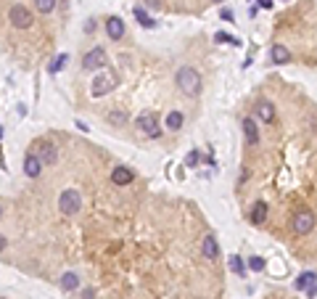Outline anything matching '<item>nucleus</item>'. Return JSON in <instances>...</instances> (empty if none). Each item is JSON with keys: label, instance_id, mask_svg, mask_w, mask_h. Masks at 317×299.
Wrapping results in <instances>:
<instances>
[{"label": "nucleus", "instance_id": "f257e3e1", "mask_svg": "<svg viewBox=\"0 0 317 299\" xmlns=\"http://www.w3.org/2000/svg\"><path fill=\"white\" fill-rule=\"evenodd\" d=\"M175 82L188 98H196L201 93V74L193 66H182L180 72L175 74Z\"/></svg>", "mask_w": 317, "mask_h": 299}, {"label": "nucleus", "instance_id": "f03ea898", "mask_svg": "<svg viewBox=\"0 0 317 299\" xmlns=\"http://www.w3.org/2000/svg\"><path fill=\"white\" fill-rule=\"evenodd\" d=\"M80 206H82V196L77 188H66L64 194L58 196V209H61V214H66V217H74V214L80 212Z\"/></svg>", "mask_w": 317, "mask_h": 299}, {"label": "nucleus", "instance_id": "7ed1b4c3", "mask_svg": "<svg viewBox=\"0 0 317 299\" xmlns=\"http://www.w3.org/2000/svg\"><path fill=\"white\" fill-rule=\"evenodd\" d=\"M29 154H35L43 164H56L58 162V149H56V143H50V141H35L32 149H29Z\"/></svg>", "mask_w": 317, "mask_h": 299}, {"label": "nucleus", "instance_id": "20e7f679", "mask_svg": "<svg viewBox=\"0 0 317 299\" xmlns=\"http://www.w3.org/2000/svg\"><path fill=\"white\" fill-rule=\"evenodd\" d=\"M8 21H11V27H16V29H29L35 24V19H32V11L27 8V5H11V11H8Z\"/></svg>", "mask_w": 317, "mask_h": 299}, {"label": "nucleus", "instance_id": "39448f33", "mask_svg": "<svg viewBox=\"0 0 317 299\" xmlns=\"http://www.w3.org/2000/svg\"><path fill=\"white\" fill-rule=\"evenodd\" d=\"M291 228H293V233H296V236H307V233H312V228H315V214H312V212H307V209L296 212V214H293Z\"/></svg>", "mask_w": 317, "mask_h": 299}, {"label": "nucleus", "instance_id": "423d86ee", "mask_svg": "<svg viewBox=\"0 0 317 299\" xmlns=\"http://www.w3.org/2000/svg\"><path fill=\"white\" fill-rule=\"evenodd\" d=\"M103 66H106V50L103 48H90L82 56V69H88V72H98V69H103Z\"/></svg>", "mask_w": 317, "mask_h": 299}, {"label": "nucleus", "instance_id": "0eeeda50", "mask_svg": "<svg viewBox=\"0 0 317 299\" xmlns=\"http://www.w3.org/2000/svg\"><path fill=\"white\" fill-rule=\"evenodd\" d=\"M137 127L143 130V135H148V138H159V117L153 111H143L140 117H137Z\"/></svg>", "mask_w": 317, "mask_h": 299}, {"label": "nucleus", "instance_id": "6e6552de", "mask_svg": "<svg viewBox=\"0 0 317 299\" xmlns=\"http://www.w3.org/2000/svg\"><path fill=\"white\" fill-rule=\"evenodd\" d=\"M114 88H117V80H114V77H109V74H100V77H95V80H92L90 93H92V98H100V96H109Z\"/></svg>", "mask_w": 317, "mask_h": 299}, {"label": "nucleus", "instance_id": "1a4fd4ad", "mask_svg": "<svg viewBox=\"0 0 317 299\" xmlns=\"http://www.w3.org/2000/svg\"><path fill=\"white\" fill-rule=\"evenodd\" d=\"M201 257H206V259H217L220 257V244H217V239H214L212 233L209 236H204V239H201Z\"/></svg>", "mask_w": 317, "mask_h": 299}, {"label": "nucleus", "instance_id": "9d476101", "mask_svg": "<svg viewBox=\"0 0 317 299\" xmlns=\"http://www.w3.org/2000/svg\"><path fill=\"white\" fill-rule=\"evenodd\" d=\"M267 212H270V206L267 201H254L251 204V209H249V220L254 222V225H265V220H267Z\"/></svg>", "mask_w": 317, "mask_h": 299}, {"label": "nucleus", "instance_id": "9b49d317", "mask_svg": "<svg viewBox=\"0 0 317 299\" xmlns=\"http://www.w3.org/2000/svg\"><path fill=\"white\" fill-rule=\"evenodd\" d=\"M254 114H257L259 122H265V125H270V122H275V106L270 101H259L257 109H254Z\"/></svg>", "mask_w": 317, "mask_h": 299}, {"label": "nucleus", "instance_id": "f8f14e48", "mask_svg": "<svg viewBox=\"0 0 317 299\" xmlns=\"http://www.w3.org/2000/svg\"><path fill=\"white\" fill-rule=\"evenodd\" d=\"M241 127H243V138H246V143H249V146H257V143H259V127H257V122H254L251 117H246Z\"/></svg>", "mask_w": 317, "mask_h": 299}, {"label": "nucleus", "instance_id": "ddd939ff", "mask_svg": "<svg viewBox=\"0 0 317 299\" xmlns=\"http://www.w3.org/2000/svg\"><path fill=\"white\" fill-rule=\"evenodd\" d=\"M24 175H27V178H40V175H43V162L35 154L24 156Z\"/></svg>", "mask_w": 317, "mask_h": 299}, {"label": "nucleus", "instance_id": "4468645a", "mask_svg": "<svg viewBox=\"0 0 317 299\" xmlns=\"http://www.w3.org/2000/svg\"><path fill=\"white\" fill-rule=\"evenodd\" d=\"M133 180H135V172L130 170V167H117V170L111 172V183H114V186H130Z\"/></svg>", "mask_w": 317, "mask_h": 299}, {"label": "nucleus", "instance_id": "2eb2a0df", "mask_svg": "<svg viewBox=\"0 0 317 299\" xmlns=\"http://www.w3.org/2000/svg\"><path fill=\"white\" fill-rule=\"evenodd\" d=\"M106 32H109L111 40H122V37H125V21H122L119 16H111L109 21H106Z\"/></svg>", "mask_w": 317, "mask_h": 299}, {"label": "nucleus", "instance_id": "dca6fc26", "mask_svg": "<svg viewBox=\"0 0 317 299\" xmlns=\"http://www.w3.org/2000/svg\"><path fill=\"white\" fill-rule=\"evenodd\" d=\"M270 58H272V64L283 66L291 61V50L285 48V45H272V50H270Z\"/></svg>", "mask_w": 317, "mask_h": 299}, {"label": "nucleus", "instance_id": "f3484780", "mask_svg": "<svg viewBox=\"0 0 317 299\" xmlns=\"http://www.w3.org/2000/svg\"><path fill=\"white\" fill-rule=\"evenodd\" d=\"M61 289H64V291L80 289V275H77V273H64V275H61Z\"/></svg>", "mask_w": 317, "mask_h": 299}, {"label": "nucleus", "instance_id": "a211bd4d", "mask_svg": "<svg viewBox=\"0 0 317 299\" xmlns=\"http://www.w3.org/2000/svg\"><path fill=\"white\" fill-rule=\"evenodd\" d=\"M133 13H135V19H137V24H140V27H145V29H153V27H156V21H153L148 13H145V8H140V5H135Z\"/></svg>", "mask_w": 317, "mask_h": 299}, {"label": "nucleus", "instance_id": "6ab92c4d", "mask_svg": "<svg viewBox=\"0 0 317 299\" xmlns=\"http://www.w3.org/2000/svg\"><path fill=\"white\" fill-rule=\"evenodd\" d=\"M315 283H317V275H315L312 270H309V273H301V275H299V281H296V289H301V291H304V289H312Z\"/></svg>", "mask_w": 317, "mask_h": 299}, {"label": "nucleus", "instance_id": "aec40b11", "mask_svg": "<svg viewBox=\"0 0 317 299\" xmlns=\"http://www.w3.org/2000/svg\"><path fill=\"white\" fill-rule=\"evenodd\" d=\"M182 122H185V117H182L180 111H169L167 114V130H180Z\"/></svg>", "mask_w": 317, "mask_h": 299}, {"label": "nucleus", "instance_id": "412c9836", "mask_svg": "<svg viewBox=\"0 0 317 299\" xmlns=\"http://www.w3.org/2000/svg\"><path fill=\"white\" fill-rule=\"evenodd\" d=\"M230 270H233L235 275H241V278L246 275V265H243V259L238 257V254H233V257H230Z\"/></svg>", "mask_w": 317, "mask_h": 299}, {"label": "nucleus", "instance_id": "4be33fe9", "mask_svg": "<svg viewBox=\"0 0 317 299\" xmlns=\"http://www.w3.org/2000/svg\"><path fill=\"white\" fill-rule=\"evenodd\" d=\"M66 58H69L66 53H58V56L50 61V66H48V69H50V74H58L61 69H64V64H66Z\"/></svg>", "mask_w": 317, "mask_h": 299}, {"label": "nucleus", "instance_id": "5701e85b", "mask_svg": "<svg viewBox=\"0 0 317 299\" xmlns=\"http://www.w3.org/2000/svg\"><path fill=\"white\" fill-rule=\"evenodd\" d=\"M56 3L58 0H35V8L40 13H50L53 8H56Z\"/></svg>", "mask_w": 317, "mask_h": 299}, {"label": "nucleus", "instance_id": "b1692460", "mask_svg": "<svg viewBox=\"0 0 317 299\" xmlns=\"http://www.w3.org/2000/svg\"><path fill=\"white\" fill-rule=\"evenodd\" d=\"M214 40H217V43H227V45H241V40H238V37L227 35V32H217V35H214Z\"/></svg>", "mask_w": 317, "mask_h": 299}, {"label": "nucleus", "instance_id": "393cba45", "mask_svg": "<svg viewBox=\"0 0 317 299\" xmlns=\"http://www.w3.org/2000/svg\"><path fill=\"white\" fill-rule=\"evenodd\" d=\"M109 122H111V125H125V122H127V114H125V111H111V114H109Z\"/></svg>", "mask_w": 317, "mask_h": 299}, {"label": "nucleus", "instance_id": "a878e982", "mask_svg": "<svg viewBox=\"0 0 317 299\" xmlns=\"http://www.w3.org/2000/svg\"><path fill=\"white\" fill-rule=\"evenodd\" d=\"M249 267H251L254 273H262V270H265V259H262V257H251L249 259Z\"/></svg>", "mask_w": 317, "mask_h": 299}, {"label": "nucleus", "instance_id": "bb28decb", "mask_svg": "<svg viewBox=\"0 0 317 299\" xmlns=\"http://www.w3.org/2000/svg\"><path fill=\"white\" fill-rule=\"evenodd\" d=\"M185 164H188V167H196V164H198V151H190L188 159H185Z\"/></svg>", "mask_w": 317, "mask_h": 299}, {"label": "nucleus", "instance_id": "cd10ccee", "mask_svg": "<svg viewBox=\"0 0 317 299\" xmlns=\"http://www.w3.org/2000/svg\"><path fill=\"white\" fill-rule=\"evenodd\" d=\"M257 5H259V8H265V11H267V8H272L275 3H272V0H257Z\"/></svg>", "mask_w": 317, "mask_h": 299}, {"label": "nucleus", "instance_id": "c85d7f7f", "mask_svg": "<svg viewBox=\"0 0 317 299\" xmlns=\"http://www.w3.org/2000/svg\"><path fill=\"white\" fill-rule=\"evenodd\" d=\"M5 247H8V239H5V236H0V251H5Z\"/></svg>", "mask_w": 317, "mask_h": 299}, {"label": "nucleus", "instance_id": "c756f323", "mask_svg": "<svg viewBox=\"0 0 317 299\" xmlns=\"http://www.w3.org/2000/svg\"><path fill=\"white\" fill-rule=\"evenodd\" d=\"M222 19H225V21H233V11H222Z\"/></svg>", "mask_w": 317, "mask_h": 299}, {"label": "nucleus", "instance_id": "7c9ffc66", "mask_svg": "<svg viewBox=\"0 0 317 299\" xmlns=\"http://www.w3.org/2000/svg\"><path fill=\"white\" fill-rule=\"evenodd\" d=\"M145 3H148L151 8H159V3H161V0H145Z\"/></svg>", "mask_w": 317, "mask_h": 299}, {"label": "nucleus", "instance_id": "2f4dec72", "mask_svg": "<svg viewBox=\"0 0 317 299\" xmlns=\"http://www.w3.org/2000/svg\"><path fill=\"white\" fill-rule=\"evenodd\" d=\"M82 299H92V289H85V294H82Z\"/></svg>", "mask_w": 317, "mask_h": 299}, {"label": "nucleus", "instance_id": "473e14b6", "mask_svg": "<svg viewBox=\"0 0 317 299\" xmlns=\"http://www.w3.org/2000/svg\"><path fill=\"white\" fill-rule=\"evenodd\" d=\"M212 3H225V0H212Z\"/></svg>", "mask_w": 317, "mask_h": 299}, {"label": "nucleus", "instance_id": "72a5a7b5", "mask_svg": "<svg viewBox=\"0 0 317 299\" xmlns=\"http://www.w3.org/2000/svg\"><path fill=\"white\" fill-rule=\"evenodd\" d=\"M0 217H3V206H0Z\"/></svg>", "mask_w": 317, "mask_h": 299}]
</instances>
